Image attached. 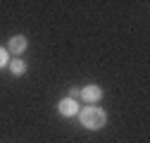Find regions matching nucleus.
I'll return each instance as SVG.
<instances>
[{"instance_id":"nucleus-3","label":"nucleus","mask_w":150,"mask_h":143,"mask_svg":"<svg viewBox=\"0 0 150 143\" xmlns=\"http://www.w3.org/2000/svg\"><path fill=\"white\" fill-rule=\"evenodd\" d=\"M57 110H60V115H64V117H74V115H79V103L71 100V98H64V100L57 103Z\"/></svg>"},{"instance_id":"nucleus-1","label":"nucleus","mask_w":150,"mask_h":143,"mask_svg":"<svg viewBox=\"0 0 150 143\" xmlns=\"http://www.w3.org/2000/svg\"><path fill=\"white\" fill-rule=\"evenodd\" d=\"M79 119L86 129H103L105 124H107V115L103 107H96V105H88L83 107V110L79 112Z\"/></svg>"},{"instance_id":"nucleus-4","label":"nucleus","mask_w":150,"mask_h":143,"mask_svg":"<svg viewBox=\"0 0 150 143\" xmlns=\"http://www.w3.org/2000/svg\"><path fill=\"white\" fill-rule=\"evenodd\" d=\"M29 41H26V36H12L10 38V45H7V52H14V55H22V52L26 50Z\"/></svg>"},{"instance_id":"nucleus-5","label":"nucleus","mask_w":150,"mask_h":143,"mask_svg":"<svg viewBox=\"0 0 150 143\" xmlns=\"http://www.w3.org/2000/svg\"><path fill=\"white\" fill-rule=\"evenodd\" d=\"M7 67H10V72H12L14 76H22L24 72H26V62H24L22 57H17V60H10V64H7Z\"/></svg>"},{"instance_id":"nucleus-2","label":"nucleus","mask_w":150,"mask_h":143,"mask_svg":"<svg viewBox=\"0 0 150 143\" xmlns=\"http://www.w3.org/2000/svg\"><path fill=\"white\" fill-rule=\"evenodd\" d=\"M103 98V88L100 86H96V84H91V86H83L81 88V100H86V103H96V100H100Z\"/></svg>"},{"instance_id":"nucleus-6","label":"nucleus","mask_w":150,"mask_h":143,"mask_svg":"<svg viewBox=\"0 0 150 143\" xmlns=\"http://www.w3.org/2000/svg\"><path fill=\"white\" fill-rule=\"evenodd\" d=\"M7 64H10V52H7V48H0V69Z\"/></svg>"},{"instance_id":"nucleus-7","label":"nucleus","mask_w":150,"mask_h":143,"mask_svg":"<svg viewBox=\"0 0 150 143\" xmlns=\"http://www.w3.org/2000/svg\"><path fill=\"white\" fill-rule=\"evenodd\" d=\"M69 98H71V100L81 98V91H79V88H71V91H69Z\"/></svg>"}]
</instances>
